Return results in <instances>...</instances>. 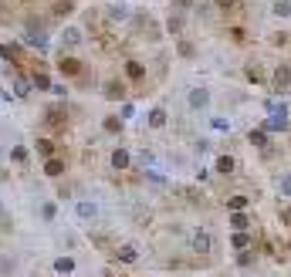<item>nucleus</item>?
<instances>
[{"label": "nucleus", "mask_w": 291, "mask_h": 277, "mask_svg": "<svg viewBox=\"0 0 291 277\" xmlns=\"http://www.w3.org/2000/svg\"><path fill=\"white\" fill-rule=\"evenodd\" d=\"M81 37H85V34H81L78 24H65L61 34H58V44H61V51H75V47L81 44Z\"/></svg>", "instance_id": "obj_1"}, {"label": "nucleus", "mask_w": 291, "mask_h": 277, "mask_svg": "<svg viewBox=\"0 0 291 277\" xmlns=\"http://www.w3.org/2000/svg\"><path fill=\"white\" fill-rule=\"evenodd\" d=\"M102 98H105V101H125V98H129V91H125V85L119 81V78H109V81L102 85Z\"/></svg>", "instance_id": "obj_2"}, {"label": "nucleus", "mask_w": 291, "mask_h": 277, "mask_svg": "<svg viewBox=\"0 0 291 277\" xmlns=\"http://www.w3.org/2000/svg\"><path fill=\"white\" fill-rule=\"evenodd\" d=\"M190 247H193V254L207 257V254L213 250V240H210V233H207V230H193V233H190Z\"/></svg>", "instance_id": "obj_3"}, {"label": "nucleus", "mask_w": 291, "mask_h": 277, "mask_svg": "<svg viewBox=\"0 0 291 277\" xmlns=\"http://www.w3.org/2000/svg\"><path fill=\"white\" fill-rule=\"evenodd\" d=\"M186 105H190L193 112H200V108H207L210 105V88H190V95H186Z\"/></svg>", "instance_id": "obj_4"}, {"label": "nucleus", "mask_w": 291, "mask_h": 277, "mask_svg": "<svg viewBox=\"0 0 291 277\" xmlns=\"http://www.w3.org/2000/svg\"><path fill=\"white\" fill-rule=\"evenodd\" d=\"M44 122L51 125V129H65V125H68L65 105H47V112H44Z\"/></svg>", "instance_id": "obj_5"}, {"label": "nucleus", "mask_w": 291, "mask_h": 277, "mask_svg": "<svg viewBox=\"0 0 291 277\" xmlns=\"http://www.w3.org/2000/svg\"><path fill=\"white\" fill-rule=\"evenodd\" d=\"M75 216H78L81 223H88L99 216V203H91V200H78L75 203Z\"/></svg>", "instance_id": "obj_6"}, {"label": "nucleus", "mask_w": 291, "mask_h": 277, "mask_svg": "<svg viewBox=\"0 0 291 277\" xmlns=\"http://www.w3.org/2000/svg\"><path fill=\"white\" fill-rule=\"evenodd\" d=\"M271 81H274V88H278V91H288L291 88V65L274 68V78H271Z\"/></svg>", "instance_id": "obj_7"}, {"label": "nucleus", "mask_w": 291, "mask_h": 277, "mask_svg": "<svg viewBox=\"0 0 291 277\" xmlns=\"http://www.w3.org/2000/svg\"><path fill=\"white\" fill-rule=\"evenodd\" d=\"M166 122H169V112L163 105H153L149 108V129H166Z\"/></svg>", "instance_id": "obj_8"}, {"label": "nucleus", "mask_w": 291, "mask_h": 277, "mask_svg": "<svg viewBox=\"0 0 291 277\" xmlns=\"http://www.w3.org/2000/svg\"><path fill=\"white\" fill-rule=\"evenodd\" d=\"M115 260H119V264H135V260H139V250H135L132 244H122V247H115Z\"/></svg>", "instance_id": "obj_9"}, {"label": "nucleus", "mask_w": 291, "mask_h": 277, "mask_svg": "<svg viewBox=\"0 0 291 277\" xmlns=\"http://www.w3.org/2000/svg\"><path fill=\"white\" fill-rule=\"evenodd\" d=\"M213 169L220 173V176H230L237 169V162H234V155H217V162H213Z\"/></svg>", "instance_id": "obj_10"}, {"label": "nucleus", "mask_w": 291, "mask_h": 277, "mask_svg": "<svg viewBox=\"0 0 291 277\" xmlns=\"http://www.w3.org/2000/svg\"><path fill=\"white\" fill-rule=\"evenodd\" d=\"M31 88H34L31 78H24V75L14 78V98H27V91H31Z\"/></svg>", "instance_id": "obj_11"}, {"label": "nucleus", "mask_w": 291, "mask_h": 277, "mask_svg": "<svg viewBox=\"0 0 291 277\" xmlns=\"http://www.w3.org/2000/svg\"><path fill=\"white\" fill-rule=\"evenodd\" d=\"M112 166H115V169H129V166H132V155H129V149H115V152H112Z\"/></svg>", "instance_id": "obj_12"}, {"label": "nucleus", "mask_w": 291, "mask_h": 277, "mask_svg": "<svg viewBox=\"0 0 291 277\" xmlns=\"http://www.w3.org/2000/svg\"><path fill=\"white\" fill-rule=\"evenodd\" d=\"M247 206H251V200L240 196V193H237V196H227V210H230V213H244Z\"/></svg>", "instance_id": "obj_13"}, {"label": "nucleus", "mask_w": 291, "mask_h": 277, "mask_svg": "<svg viewBox=\"0 0 291 277\" xmlns=\"http://www.w3.org/2000/svg\"><path fill=\"white\" fill-rule=\"evenodd\" d=\"M230 244H234V250H240V254H244L247 247H251V233H244V230L230 233Z\"/></svg>", "instance_id": "obj_14"}, {"label": "nucleus", "mask_w": 291, "mask_h": 277, "mask_svg": "<svg viewBox=\"0 0 291 277\" xmlns=\"http://www.w3.org/2000/svg\"><path fill=\"white\" fill-rule=\"evenodd\" d=\"M61 173H65V162H61V159H55V155L44 159V176H61Z\"/></svg>", "instance_id": "obj_15"}, {"label": "nucleus", "mask_w": 291, "mask_h": 277, "mask_svg": "<svg viewBox=\"0 0 291 277\" xmlns=\"http://www.w3.org/2000/svg\"><path fill=\"white\" fill-rule=\"evenodd\" d=\"M247 142L264 149V145H268V132H264V129H251V132H247Z\"/></svg>", "instance_id": "obj_16"}, {"label": "nucleus", "mask_w": 291, "mask_h": 277, "mask_svg": "<svg viewBox=\"0 0 291 277\" xmlns=\"http://www.w3.org/2000/svg\"><path fill=\"white\" fill-rule=\"evenodd\" d=\"M34 152L51 159V155H55V142H51V139H37V142H34Z\"/></svg>", "instance_id": "obj_17"}, {"label": "nucleus", "mask_w": 291, "mask_h": 277, "mask_svg": "<svg viewBox=\"0 0 291 277\" xmlns=\"http://www.w3.org/2000/svg\"><path fill=\"white\" fill-rule=\"evenodd\" d=\"M58 68H61L65 75H78V71H81V61H78V58H61V65H58Z\"/></svg>", "instance_id": "obj_18"}, {"label": "nucleus", "mask_w": 291, "mask_h": 277, "mask_svg": "<svg viewBox=\"0 0 291 277\" xmlns=\"http://www.w3.org/2000/svg\"><path fill=\"white\" fill-rule=\"evenodd\" d=\"M27 44H31V47H37V51H47V34H44V31L27 34Z\"/></svg>", "instance_id": "obj_19"}, {"label": "nucleus", "mask_w": 291, "mask_h": 277, "mask_svg": "<svg viewBox=\"0 0 291 277\" xmlns=\"http://www.w3.org/2000/svg\"><path fill=\"white\" fill-rule=\"evenodd\" d=\"M271 14H274V17H291V0H274V4H271Z\"/></svg>", "instance_id": "obj_20"}, {"label": "nucleus", "mask_w": 291, "mask_h": 277, "mask_svg": "<svg viewBox=\"0 0 291 277\" xmlns=\"http://www.w3.org/2000/svg\"><path fill=\"white\" fill-rule=\"evenodd\" d=\"M0 58H7V61H21V44H0Z\"/></svg>", "instance_id": "obj_21"}, {"label": "nucleus", "mask_w": 291, "mask_h": 277, "mask_svg": "<svg viewBox=\"0 0 291 277\" xmlns=\"http://www.w3.org/2000/svg\"><path fill=\"white\" fill-rule=\"evenodd\" d=\"M105 14H109V21H115V24H122L125 17H129V11H125V7H119V4H112V7H105Z\"/></svg>", "instance_id": "obj_22"}, {"label": "nucleus", "mask_w": 291, "mask_h": 277, "mask_svg": "<svg viewBox=\"0 0 291 277\" xmlns=\"http://www.w3.org/2000/svg\"><path fill=\"white\" fill-rule=\"evenodd\" d=\"M210 129H213V132H230L234 125H230V119H224V115H213V119H210Z\"/></svg>", "instance_id": "obj_23"}, {"label": "nucleus", "mask_w": 291, "mask_h": 277, "mask_svg": "<svg viewBox=\"0 0 291 277\" xmlns=\"http://www.w3.org/2000/svg\"><path fill=\"white\" fill-rule=\"evenodd\" d=\"M166 31H169V34H179V31H183V17H179V11H173V14L166 17Z\"/></svg>", "instance_id": "obj_24"}, {"label": "nucleus", "mask_w": 291, "mask_h": 277, "mask_svg": "<svg viewBox=\"0 0 291 277\" xmlns=\"http://www.w3.org/2000/svg\"><path fill=\"white\" fill-rule=\"evenodd\" d=\"M122 125H125V122H122V119H119V115H109V119L102 122V129H105V132H112V135H115V132H122Z\"/></svg>", "instance_id": "obj_25"}, {"label": "nucleus", "mask_w": 291, "mask_h": 277, "mask_svg": "<svg viewBox=\"0 0 291 277\" xmlns=\"http://www.w3.org/2000/svg\"><path fill=\"white\" fill-rule=\"evenodd\" d=\"M125 75L132 78V81H139V78H142V75H146V68H142V65H139V61H125Z\"/></svg>", "instance_id": "obj_26"}, {"label": "nucleus", "mask_w": 291, "mask_h": 277, "mask_svg": "<svg viewBox=\"0 0 291 277\" xmlns=\"http://www.w3.org/2000/svg\"><path fill=\"white\" fill-rule=\"evenodd\" d=\"M55 270H58V274H71V270H75V260H71V257H58Z\"/></svg>", "instance_id": "obj_27"}, {"label": "nucleus", "mask_w": 291, "mask_h": 277, "mask_svg": "<svg viewBox=\"0 0 291 277\" xmlns=\"http://www.w3.org/2000/svg\"><path fill=\"white\" fill-rule=\"evenodd\" d=\"M31 85H34V88H47V91H51V85H55V81H51L47 75H37V71H34V75H31Z\"/></svg>", "instance_id": "obj_28"}, {"label": "nucleus", "mask_w": 291, "mask_h": 277, "mask_svg": "<svg viewBox=\"0 0 291 277\" xmlns=\"http://www.w3.org/2000/svg\"><path fill=\"white\" fill-rule=\"evenodd\" d=\"M27 155H31V149H27V145H14V149H11V159H14V162H27Z\"/></svg>", "instance_id": "obj_29"}, {"label": "nucleus", "mask_w": 291, "mask_h": 277, "mask_svg": "<svg viewBox=\"0 0 291 277\" xmlns=\"http://www.w3.org/2000/svg\"><path fill=\"white\" fill-rule=\"evenodd\" d=\"M278 193L281 196H291V173H284V176L278 179Z\"/></svg>", "instance_id": "obj_30"}, {"label": "nucleus", "mask_w": 291, "mask_h": 277, "mask_svg": "<svg viewBox=\"0 0 291 277\" xmlns=\"http://www.w3.org/2000/svg\"><path fill=\"white\" fill-rule=\"evenodd\" d=\"M132 115H135V105H132V101H122V108H119V119H122V122H129Z\"/></svg>", "instance_id": "obj_31"}, {"label": "nucleus", "mask_w": 291, "mask_h": 277, "mask_svg": "<svg viewBox=\"0 0 291 277\" xmlns=\"http://www.w3.org/2000/svg\"><path fill=\"white\" fill-rule=\"evenodd\" d=\"M230 227L234 230H247V216L244 213H230Z\"/></svg>", "instance_id": "obj_32"}, {"label": "nucleus", "mask_w": 291, "mask_h": 277, "mask_svg": "<svg viewBox=\"0 0 291 277\" xmlns=\"http://www.w3.org/2000/svg\"><path fill=\"white\" fill-rule=\"evenodd\" d=\"M132 162H135V166H142V169H149V166H153V155L139 152V155H132Z\"/></svg>", "instance_id": "obj_33"}, {"label": "nucleus", "mask_w": 291, "mask_h": 277, "mask_svg": "<svg viewBox=\"0 0 291 277\" xmlns=\"http://www.w3.org/2000/svg\"><path fill=\"white\" fill-rule=\"evenodd\" d=\"M176 51H179V58H193V44L190 41H176Z\"/></svg>", "instance_id": "obj_34"}, {"label": "nucleus", "mask_w": 291, "mask_h": 277, "mask_svg": "<svg viewBox=\"0 0 291 277\" xmlns=\"http://www.w3.org/2000/svg\"><path fill=\"white\" fill-rule=\"evenodd\" d=\"M55 213H58L55 203H44V206H41V216H44V220H55Z\"/></svg>", "instance_id": "obj_35"}, {"label": "nucleus", "mask_w": 291, "mask_h": 277, "mask_svg": "<svg viewBox=\"0 0 291 277\" xmlns=\"http://www.w3.org/2000/svg\"><path fill=\"white\" fill-rule=\"evenodd\" d=\"M51 95H58V98L65 95V98H68V88H65V85H61V81H55V85H51Z\"/></svg>", "instance_id": "obj_36"}, {"label": "nucleus", "mask_w": 291, "mask_h": 277, "mask_svg": "<svg viewBox=\"0 0 291 277\" xmlns=\"http://www.w3.org/2000/svg\"><path fill=\"white\" fill-rule=\"evenodd\" d=\"M213 4H217V7H220V11H230V7H234L237 0H213Z\"/></svg>", "instance_id": "obj_37"}, {"label": "nucleus", "mask_w": 291, "mask_h": 277, "mask_svg": "<svg viewBox=\"0 0 291 277\" xmlns=\"http://www.w3.org/2000/svg\"><path fill=\"white\" fill-rule=\"evenodd\" d=\"M193 0H176V11H183V7H190Z\"/></svg>", "instance_id": "obj_38"}]
</instances>
